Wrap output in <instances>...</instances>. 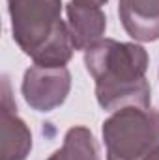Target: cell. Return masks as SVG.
<instances>
[{"mask_svg":"<svg viewBox=\"0 0 159 160\" xmlns=\"http://www.w3.org/2000/svg\"><path fill=\"white\" fill-rule=\"evenodd\" d=\"M144 160H159V145H157V147H156V149H154V151H152V153H150V155H148Z\"/></svg>","mask_w":159,"mask_h":160,"instance_id":"30bf717a","label":"cell"},{"mask_svg":"<svg viewBox=\"0 0 159 160\" xmlns=\"http://www.w3.org/2000/svg\"><path fill=\"white\" fill-rule=\"evenodd\" d=\"M118 15L135 41L159 39V0H118Z\"/></svg>","mask_w":159,"mask_h":160,"instance_id":"52a82bcc","label":"cell"},{"mask_svg":"<svg viewBox=\"0 0 159 160\" xmlns=\"http://www.w3.org/2000/svg\"><path fill=\"white\" fill-rule=\"evenodd\" d=\"M66 13L75 50H86L103 39L107 28V17L99 6L71 0L66 6Z\"/></svg>","mask_w":159,"mask_h":160,"instance_id":"8992f818","label":"cell"},{"mask_svg":"<svg viewBox=\"0 0 159 160\" xmlns=\"http://www.w3.org/2000/svg\"><path fill=\"white\" fill-rule=\"evenodd\" d=\"M77 2H88V4H94V6H99V8H101V6H105L109 0H77Z\"/></svg>","mask_w":159,"mask_h":160,"instance_id":"9c48e42d","label":"cell"},{"mask_svg":"<svg viewBox=\"0 0 159 160\" xmlns=\"http://www.w3.org/2000/svg\"><path fill=\"white\" fill-rule=\"evenodd\" d=\"M84 65L96 80V97L103 110L123 106L150 108L152 89L146 80L148 52L137 43L101 39L84 50Z\"/></svg>","mask_w":159,"mask_h":160,"instance_id":"6da1fadb","label":"cell"},{"mask_svg":"<svg viewBox=\"0 0 159 160\" xmlns=\"http://www.w3.org/2000/svg\"><path fill=\"white\" fill-rule=\"evenodd\" d=\"M71 89V75L68 67L32 65L23 78V97L36 112H51L64 104Z\"/></svg>","mask_w":159,"mask_h":160,"instance_id":"277c9868","label":"cell"},{"mask_svg":"<svg viewBox=\"0 0 159 160\" xmlns=\"http://www.w3.org/2000/svg\"><path fill=\"white\" fill-rule=\"evenodd\" d=\"M107 160H144L159 145V112L123 106L103 123Z\"/></svg>","mask_w":159,"mask_h":160,"instance_id":"3957f363","label":"cell"},{"mask_svg":"<svg viewBox=\"0 0 159 160\" xmlns=\"http://www.w3.org/2000/svg\"><path fill=\"white\" fill-rule=\"evenodd\" d=\"M47 160H101L94 134L86 127H71L64 136V145Z\"/></svg>","mask_w":159,"mask_h":160,"instance_id":"ba28073f","label":"cell"},{"mask_svg":"<svg viewBox=\"0 0 159 160\" xmlns=\"http://www.w3.org/2000/svg\"><path fill=\"white\" fill-rule=\"evenodd\" d=\"M0 110V160H26L32 149V134L26 123L17 116L8 78L2 82Z\"/></svg>","mask_w":159,"mask_h":160,"instance_id":"5b68a950","label":"cell"},{"mask_svg":"<svg viewBox=\"0 0 159 160\" xmlns=\"http://www.w3.org/2000/svg\"><path fill=\"white\" fill-rule=\"evenodd\" d=\"M8 11L13 41L34 65L66 67L75 47L62 21V0H8Z\"/></svg>","mask_w":159,"mask_h":160,"instance_id":"7a4b0ae2","label":"cell"}]
</instances>
